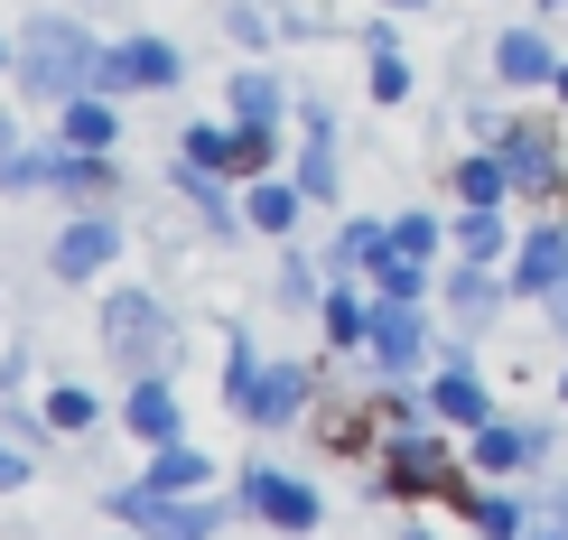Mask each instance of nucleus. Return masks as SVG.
Listing matches in <instances>:
<instances>
[{"label": "nucleus", "instance_id": "obj_1", "mask_svg": "<svg viewBox=\"0 0 568 540\" xmlns=\"http://www.w3.org/2000/svg\"><path fill=\"white\" fill-rule=\"evenodd\" d=\"M93 75H103V47H93L75 19H38V29L19 38V84L47 93V103H75Z\"/></svg>", "mask_w": 568, "mask_h": 540}, {"label": "nucleus", "instance_id": "obj_2", "mask_svg": "<svg viewBox=\"0 0 568 540\" xmlns=\"http://www.w3.org/2000/svg\"><path fill=\"white\" fill-rule=\"evenodd\" d=\"M112 512H122L140 540H215V503H178V495H159V485L112 495Z\"/></svg>", "mask_w": 568, "mask_h": 540}, {"label": "nucleus", "instance_id": "obj_3", "mask_svg": "<svg viewBox=\"0 0 568 540\" xmlns=\"http://www.w3.org/2000/svg\"><path fill=\"white\" fill-rule=\"evenodd\" d=\"M103 355L131 364V373H159V355H169V317H159L140 289L112 298V308H103Z\"/></svg>", "mask_w": 568, "mask_h": 540}, {"label": "nucleus", "instance_id": "obj_4", "mask_svg": "<svg viewBox=\"0 0 568 540\" xmlns=\"http://www.w3.org/2000/svg\"><path fill=\"white\" fill-rule=\"evenodd\" d=\"M419 317H410V298H383V308H373V326H364V355L383 364V373H410L419 364Z\"/></svg>", "mask_w": 568, "mask_h": 540}, {"label": "nucleus", "instance_id": "obj_5", "mask_svg": "<svg viewBox=\"0 0 568 540\" xmlns=\"http://www.w3.org/2000/svg\"><path fill=\"white\" fill-rule=\"evenodd\" d=\"M93 84H140V93L178 84V47L169 38H131V47H112V57H103V75H93Z\"/></svg>", "mask_w": 568, "mask_h": 540}, {"label": "nucleus", "instance_id": "obj_6", "mask_svg": "<svg viewBox=\"0 0 568 540\" xmlns=\"http://www.w3.org/2000/svg\"><path fill=\"white\" fill-rule=\"evenodd\" d=\"M494 75L504 84H559V47L540 29H504L494 38Z\"/></svg>", "mask_w": 568, "mask_h": 540}, {"label": "nucleus", "instance_id": "obj_7", "mask_svg": "<svg viewBox=\"0 0 568 540\" xmlns=\"http://www.w3.org/2000/svg\"><path fill=\"white\" fill-rule=\"evenodd\" d=\"M0 186H103L93 150H57V159H0Z\"/></svg>", "mask_w": 568, "mask_h": 540}, {"label": "nucleus", "instance_id": "obj_8", "mask_svg": "<svg viewBox=\"0 0 568 540\" xmlns=\"http://www.w3.org/2000/svg\"><path fill=\"white\" fill-rule=\"evenodd\" d=\"M559 279H568V233H559V224H540L531 243L513 252V289H531V298H550Z\"/></svg>", "mask_w": 568, "mask_h": 540}, {"label": "nucleus", "instance_id": "obj_9", "mask_svg": "<svg viewBox=\"0 0 568 540\" xmlns=\"http://www.w3.org/2000/svg\"><path fill=\"white\" fill-rule=\"evenodd\" d=\"M243 495H252V512H262V522H280V531H307V522H317V495H307L298 476H271V466H262Z\"/></svg>", "mask_w": 568, "mask_h": 540}, {"label": "nucleus", "instance_id": "obj_10", "mask_svg": "<svg viewBox=\"0 0 568 540\" xmlns=\"http://www.w3.org/2000/svg\"><path fill=\"white\" fill-rule=\"evenodd\" d=\"M112 252H122V224L84 215V224H65V243H57V271H65V279H84V271H103Z\"/></svg>", "mask_w": 568, "mask_h": 540}, {"label": "nucleus", "instance_id": "obj_11", "mask_svg": "<svg viewBox=\"0 0 568 540\" xmlns=\"http://www.w3.org/2000/svg\"><path fill=\"white\" fill-rule=\"evenodd\" d=\"M298 410H307V373H298V364H280V373H262V391H252V410H243V419H252V429H290Z\"/></svg>", "mask_w": 568, "mask_h": 540}, {"label": "nucleus", "instance_id": "obj_12", "mask_svg": "<svg viewBox=\"0 0 568 540\" xmlns=\"http://www.w3.org/2000/svg\"><path fill=\"white\" fill-rule=\"evenodd\" d=\"M131 429L150 438V448H169V438H178V410H169V383H159V373H140V383H131Z\"/></svg>", "mask_w": 568, "mask_h": 540}, {"label": "nucleus", "instance_id": "obj_13", "mask_svg": "<svg viewBox=\"0 0 568 540\" xmlns=\"http://www.w3.org/2000/svg\"><path fill=\"white\" fill-rule=\"evenodd\" d=\"M504 169H513L523 196H550V140L540 131H504Z\"/></svg>", "mask_w": 568, "mask_h": 540}, {"label": "nucleus", "instance_id": "obj_14", "mask_svg": "<svg viewBox=\"0 0 568 540\" xmlns=\"http://www.w3.org/2000/svg\"><path fill=\"white\" fill-rule=\"evenodd\" d=\"M373 279H383V298H419V279H429V262H419V252H400L392 233H383V252H373Z\"/></svg>", "mask_w": 568, "mask_h": 540}, {"label": "nucleus", "instance_id": "obj_15", "mask_svg": "<svg viewBox=\"0 0 568 540\" xmlns=\"http://www.w3.org/2000/svg\"><path fill=\"white\" fill-rule=\"evenodd\" d=\"M103 140H112V103L75 93V103H65V150H103Z\"/></svg>", "mask_w": 568, "mask_h": 540}, {"label": "nucleus", "instance_id": "obj_16", "mask_svg": "<svg viewBox=\"0 0 568 540\" xmlns=\"http://www.w3.org/2000/svg\"><path fill=\"white\" fill-rule=\"evenodd\" d=\"M457 196H466V205H504V196H513V169H504V159H466V169H457Z\"/></svg>", "mask_w": 568, "mask_h": 540}, {"label": "nucleus", "instance_id": "obj_17", "mask_svg": "<svg viewBox=\"0 0 568 540\" xmlns=\"http://www.w3.org/2000/svg\"><path fill=\"white\" fill-rule=\"evenodd\" d=\"M392 485H447V457L429 448V438H400L392 448Z\"/></svg>", "mask_w": 568, "mask_h": 540}, {"label": "nucleus", "instance_id": "obj_18", "mask_svg": "<svg viewBox=\"0 0 568 540\" xmlns=\"http://www.w3.org/2000/svg\"><path fill=\"white\" fill-rule=\"evenodd\" d=\"M298 205H307L298 186H252V205H243V215L262 224V233H290V224H298Z\"/></svg>", "mask_w": 568, "mask_h": 540}, {"label": "nucleus", "instance_id": "obj_19", "mask_svg": "<svg viewBox=\"0 0 568 540\" xmlns=\"http://www.w3.org/2000/svg\"><path fill=\"white\" fill-rule=\"evenodd\" d=\"M438 419H485V391H476V373H466V364L438 373Z\"/></svg>", "mask_w": 568, "mask_h": 540}, {"label": "nucleus", "instance_id": "obj_20", "mask_svg": "<svg viewBox=\"0 0 568 540\" xmlns=\"http://www.w3.org/2000/svg\"><path fill=\"white\" fill-rule=\"evenodd\" d=\"M364 75H373V93H383V103H392V93H410V65H400V47H392L383 29H373V57H364Z\"/></svg>", "mask_w": 568, "mask_h": 540}, {"label": "nucleus", "instance_id": "obj_21", "mask_svg": "<svg viewBox=\"0 0 568 540\" xmlns=\"http://www.w3.org/2000/svg\"><path fill=\"white\" fill-rule=\"evenodd\" d=\"M531 448H540L531 429H485V438H476V466H494V476H504V466H523Z\"/></svg>", "mask_w": 568, "mask_h": 540}, {"label": "nucleus", "instance_id": "obj_22", "mask_svg": "<svg viewBox=\"0 0 568 540\" xmlns=\"http://www.w3.org/2000/svg\"><path fill=\"white\" fill-rule=\"evenodd\" d=\"M233 112H243V122H271V112H280V84L262 75V65H252V75H233Z\"/></svg>", "mask_w": 568, "mask_h": 540}, {"label": "nucleus", "instance_id": "obj_23", "mask_svg": "<svg viewBox=\"0 0 568 540\" xmlns=\"http://www.w3.org/2000/svg\"><path fill=\"white\" fill-rule=\"evenodd\" d=\"M150 485H159V495H186V485H205V457H186V448H159Z\"/></svg>", "mask_w": 568, "mask_h": 540}, {"label": "nucleus", "instance_id": "obj_24", "mask_svg": "<svg viewBox=\"0 0 568 540\" xmlns=\"http://www.w3.org/2000/svg\"><path fill=\"white\" fill-rule=\"evenodd\" d=\"M178 186H186V196H196V205H205V215H215V224H224V177H215V169H205V159H186V169H178Z\"/></svg>", "mask_w": 568, "mask_h": 540}, {"label": "nucleus", "instance_id": "obj_25", "mask_svg": "<svg viewBox=\"0 0 568 540\" xmlns=\"http://www.w3.org/2000/svg\"><path fill=\"white\" fill-rule=\"evenodd\" d=\"M186 159H205V169H233V131H215V122L186 131Z\"/></svg>", "mask_w": 568, "mask_h": 540}, {"label": "nucleus", "instance_id": "obj_26", "mask_svg": "<svg viewBox=\"0 0 568 540\" xmlns=\"http://www.w3.org/2000/svg\"><path fill=\"white\" fill-rule=\"evenodd\" d=\"M457 243H466V252H494V243H504V224H494V205H466Z\"/></svg>", "mask_w": 568, "mask_h": 540}, {"label": "nucleus", "instance_id": "obj_27", "mask_svg": "<svg viewBox=\"0 0 568 540\" xmlns=\"http://www.w3.org/2000/svg\"><path fill=\"white\" fill-rule=\"evenodd\" d=\"M364 308H354V298H326V336H336V345H364Z\"/></svg>", "mask_w": 568, "mask_h": 540}, {"label": "nucleus", "instance_id": "obj_28", "mask_svg": "<svg viewBox=\"0 0 568 540\" xmlns=\"http://www.w3.org/2000/svg\"><path fill=\"white\" fill-rule=\"evenodd\" d=\"M392 243H400V252H419V262H429V252H438V224H429V215H400V224H392Z\"/></svg>", "mask_w": 568, "mask_h": 540}, {"label": "nucleus", "instance_id": "obj_29", "mask_svg": "<svg viewBox=\"0 0 568 540\" xmlns=\"http://www.w3.org/2000/svg\"><path fill=\"white\" fill-rule=\"evenodd\" d=\"M476 531H494V540H513V531H523V512H513L504 495H485V503H476Z\"/></svg>", "mask_w": 568, "mask_h": 540}, {"label": "nucleus", "instance_id": "obj_30", "mask_svg": "<svg viewBox=\"0 0 568 540\" xmlns=\"http://www.w3.org/2000/svg\"><path fill=\"white\" fill-rule=\"evenodd\" d=\"M262 159H271V131L243 122V131H233V169H262Z\"/></svg>", "mask_w": 568, "mask_h": 540}, {"label": "nucleus", "instance_id": "obj_31", "mask_svg": "<svg viewBox=\"0 0 568 540\" xmlns=\"http://www.w3.org/2000/svg\"><path fill=\"white\" fill-rule=\"evenodd\" d=\"M47 419H57V429H84V419H93V401H84V391H75V383H65V391H57V401H47Z\"/></svg>", "mask_w": 568, "mask_h": 540}, {"label": "nucleus", "instance_id": "obj_32", "mask_svg": "<svg viewBox=\"0 0 568 540\" xmlns=\"http://www.w3.org/2000/svg\"><path fill=\"white\" fill-rule=\"evenodd\" d=\"M19 476H29V457H19V448H0V485H19Z\"/></svg>", "mask_w": 568, "mask_h": 540}, {"label": "nucleus", "instance_id": "obj_33", "mask_svg": "<svg viewBox=\"0 0 568 540\" xmlns=\"http://www.w3.org/2000/svg\"><path fill=\"white\" fill-rule=\"evenodd\" d=\"M550 308H559V326H568V279H559V289H550Z\"/></svg>", "mask_w": 568, "mask_h": 540}, {"label": "nucleus", "instance_id": "obj_34", "mask_svg": "<svg viewBox=\"0 0 568 540\" xmlns=\"http://www.w3.org/2000/svg\"><path fill=\"white\" fill-rule=\"evenodd\" d=\"M0 65H19V47H0Z\"/></svg>", "mask_w": 568, "mask_h": 540}, {"label": "nucleus", "instance_id": "obj_35", "mask_svg": "<svg viewBox=\"0 0 568 540\" xmlns=\"http://www.w3.org/2000/svg\"><path fill=\"white\" fill-rule=\"evenodd\" d=\"M559 93H568V57H559Z\"/></svg>", "mask_w": 568, "mask_h": 540}, {"label": "nucleus", "instance_id": "obj_36", "mask_svg": "<svg viewBox=\"0 0 568 540\" xmlns=\"http://www.w3.org/2000/svg\"><path fill=\"white\" fill-rule=\"evenodd\" d=\"M392 10H419V0H392Z\"/></svg>", "mask_w": 568, "mask_h": 540}, {"label": "nucleus", "instance_id": "obj_37", "mask_svg": "<svg viewBox=\"0 0 568 540\" xmlns=\"http://www.w3.org/2000/svg\"><path fill=\"white\" fill-rule=\"evenodd\" d=\"M559 391H568V383H559Z\"/></svg>", "mask_w": 568, "mask_h": 540}]
</instances>
